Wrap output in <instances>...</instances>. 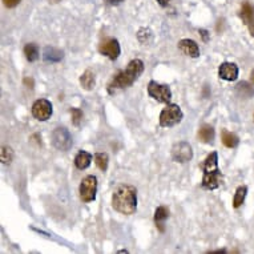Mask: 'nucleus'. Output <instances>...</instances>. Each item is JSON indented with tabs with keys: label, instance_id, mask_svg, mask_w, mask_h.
<instances>
[{
	"label": "nucleus",
	"instance_id": "obj_1",
	"mask_svg": "<svg viewBox=\"0 0 254 254\" xmlns=\"http://www.w3.org/2000/svg\"><path fill=\"white\" fill-rule=\"evenodd\" d=\"M112 206L116 212L129 216L137 209V190L132 185H120L113 192Z\"/></svg>",
	"mask_w": 254,
	"mask_h": 254
},
{
	"label": "nucleus",
	"instance_id": "obj_2",
	"mask_svg": "<svg viewBox=\"0 0 254 254\" xmlns=\"http://www.w3.org/2000/svg\"><path fill=\"white\" fill-rule=\"evenodd\" d=\"M142 72H144V63L140 59H134L129 62L128 67L125 68L124 71L119 72L112 79L111 84L108 85L109 93H112L116 89H123V88L133 85V83L141 76Z\"/></svg>",
	"mask_w": 254,
	"mask_h": 254
},
{
	"label": "nucleus",
	"instance_id": "obj_3",
	"mask_svg": "<svg viewBox=\"0 0 254 254\" xmlns=\"http://www.w3.org/2000/svg\"><path fill=\"white\" fill-rule=\"evenodd\" d=\"M201 169L204 172L202 176V188L208 190H214L220 187L222 181V173L218 168V154L217 152H212L205 161L201 164Z\"/></svg>",
	"mask_w": 254,
	"mask_h": 254
},
{
	"label": "nucleus",
	"instance_id": "obj_4",
	"mask_svg": "<svg viewBox=\"0 0 254 254\" xmlns=\"http://www.w3.org/2000/svg\"><path fill=\"white\" fill-rule=\"evenodd\" d=\"M183 111L177 104H169L160 113V125L164 128L175 127L183 120Z\"/></svg>",
	"mask_w": 254,
	"mask_h": 254
},
{
	"label": "nucleus",
	"instance_id": "obj_5",
	"mask_svg": "<svg viewBox=\"0 0 254 254\" xmlns=\"http://www.w3.org/2000/svg\"><path fill=\"white\" fill-rule=\"evenodd\" d=\"M51 138H52V144H54L55 148L59 150H63V152L71 149L72 144H73L71 133L68 132V129L63 128V127L56 128V129L52 132Z\"/></svg>",
	"mask_w": 254,
	"mask_h": 254
},
{
	"label": "nucleus",
	"instance_id": "obj_6",
	"mask_svg": "<svg viewBox=\"0 0 254 254\" xmlns=\"http://www.w3.org/2000/svg\"><path fill=\"white\" fill-rule=\"evenodd\" d=\"M97 179L95 176H87L80 184V197L84 202H92L96 200Z\"/></svg>",
	"mask_w": 254,
	"mask_h": 254
},
{
	"label": "nucleus",
	"instance_id": "obj_7",
	"mask_svg": "<svg viewBox=\"0 0 254 254\" xmlns=\"http://www.w3.org/2000/svg\"><path fill=\"white\" fill-rule=\"evenodd\" d=\"M148 95L158 103H169L172 99V91L168 85H161L156 81H150L148 84Z\"/></svg>",
	"mask_w": 254,
	"mask_h": 254
},
{
	"label": "nucleus",
	"instance_id": "obj_8",
	"mask_svg": "<svg viewBox=\"0 0 254 254\" xmlns=\"http://www.w3.org/2000/svg\"><path fill=\"white\" fill-rule=\"evenodd\" d=\"M193 157L192 146L189 145L187 141L177 142L172 148V158L175 160L176 163H188L190 161Z\"/></svg>",
	"mask_w": 254,
	"mask_h": 254
},
{
	"label": "nucleus",
	"instance_id": "obj_9",
	"mask_svg": "<svg viewBox=\"0 0 254 254\" xmlns=\"http://www.w3.org/2000/svg\"><path fill=\"white\" fill-rule=\"evenodd\" d=\"M32 116L39 121H47L52 116V104L47 99H40L32 105Z\"/></svg>",
	"mask_w": 254,
	"mask_h": 254
},
{
	"label": "nucleus",
	"instance_id": "obj_10",
	"mask_svg": "<svg viewBox=\"0 0 254 254\" xmlns=\"http://www.w3.org/2000/svg\"><path fill=\"white\" fill-rule=\"evenodd\" d=\"M99 52L101 55L107 56L108 59H111V60H116L120 56V44H119L116 39H105V40H103L100 43V46H99Z\"/></svg>",
	"mask_w": 254,
	"mask_h": 254
},
{
	"label": "nucleus",
	"instance_id": "obj_11",
	"mask_svg": "<svg viewBox=\"0 0 254 254\" xmlns=\"http://www.w3.org/2000/svg\"><path fill=\"white\" fill-rule=\"evenodd\" d=\"M218 76L226 81H234L238 77V67L234 63H222L218 68Z\"/></svg>",
	"mask_w": 254,
	"mask_h": 254
},
{
	"label": "nucleus",
	"instance_id": "obj_12",
	"mask_svg": "<svg viewBox=\"0 0 254 254\" xmlns=\"http://www.w3.org/2000/svg\"><path fill=\"white\" fill-rule=\"evenodd\" d=\"M179 50L189 58H198L200 56V47L194 40H190V39L180 40Z\"/></svg>",
	"mask_w": 254,
	"mask_h": 254
},
{
	"label": "nucleus",
	"instance_id": "obj_13",
	"mask_svg": "<svg viewBox=\"0 0 254 254\" xmlns=\"http://www.w3.org/2000/svg\"><path fill=\"white\" fill-rule=\"evenodd\" d=\"M169 217V209L167 206H158L154 212V222L156 225L160 229V232H164L165 228H164V224H165V220Z\"/></svg>",
	"mask_w": 254,
	"mask_h": 254
},
{
	"label": "nucleus",
	"instance_id": "obj_14",
	"mask_svg": "<svg viewBox=\"0 0 254 254\" xmlns=\"http://www.w3.org/2000/svg\"><path fill=\"white\" fill-rule=\"evenodd\" d=\"M92 161V154L85 152V150H80L79 153L76 154L75 157V165L77 169H87L89 165H91Z\"/></svg>",
	"mask_w": 254,
	"mask_h": 254
},
{
	"label": "nucleus",
	"instance_id": "obj_15",
	"mask_svg": "<svg viewBox=\"0 0 254 254\" xmlns=\"http://www.w3.org/2000/svg\"><path fill=\"white\" fill-rule=\"evenodd\" d=\"M240 16H241L244 24H249L250 21L254 19V5L250 4L249 1H245L244 4L241 5V12H240Z\"/></svg>",
	"mask_w": 254,
	"mask_h": 254
},
{
	"label": "nucleus",
	"instance_id": "obj_16",
	"mask_svg": "<svg viewBox=\"0 0 254 254\" xmlns=\"http://www.w3.org/2000/svg\"><path fill=\"white\" fill-rule=\"evenodd\" d=\"M63 56L64 55H63L62 51L52 48V47H47L44 50V55H43L44 60L48 63H59L63 59Z\"/></svg>",
	"mask_w": 254,
	"mask_h": 254
},
{
	"label": "nucleus",
	"instance_id": "obj_17",
	"mask_svg": "<svg viewBox=\"0 0 254 254\" xmlns=\"http://www.w3.org/2000/svg\"><path fill=\"white\" fill-rule=\"evenodd\" d=\"M198 137H200L201 141L206 142V144L213 142V140H214V129H213L212 125H202L200 128V132H198Z\"/></svg>",
	"mask_w": 254,
	"mask_h": 254
},
{
	"label": "nucleus",
	"instance_id": "obj_18",
	"mask_svg": "<svg viewBox=\"0 0 254 254\" xmlns=\"http://www.w3.org/2000/svg\"><path fill=\"white\" fill-rule=\"evenodd\" d=\"M95 75H93V72L91 71H85L83 75L80 76V84H81V87L85 89V91H91L95 87Z\"/></svg>",
	"mask_w": 254,
	"mask_h": 254
},
{
	"label": "nucleus",
	"instance_id": "obj_19",
	"mask_svg": "<svg viewBox=\"0 0 254 254\" xmlns=\"http://www.w3.org/2000/svg\"><path fill=\"white\" fill-rule=\"evenodd\" d=\"M221 138H222V144L226 146V148H236L238 145V137L232 132H228L226 129L222 130V134H221Z\"/></svg>",
	"mask_w": 254,
	"mask_h": 254
},
{
	"label": "nucleus",
	"instance_id": "obj_20",
	"mask_svg": "<svg viewBox=\"0 0 254 254\" xmlns=\"http://www.w3.org/2000/svg\"><path fill=\"white\" fill-rule=\"evenodd\" d=\"M24 55L28 62H36L39 59V47L34 43H29L24 47Z\"/></svg>",
	"mask_w": 254,
	"mask_h": 254
},
{
	"label": "nucleus",
	"instance_id": "obj_21",
	"mask_svg": "<svg viewBox=\"0 0 254 254\" xmlns=\"http://www.w3.org/2000/svg\"><path fill=\"white\" fill-rule=\"evenodd\" d=\"M246 193H248V187H238L236 193H234V197H233V206L236 209L240 208L242 204H244V201H245V197H246Z\"/></svg>",
	"mask_w": 254,
	"mask_h": 254
},
{
	"label": "nucleus",
	"instance_id": "obj_22",
	"mask_svg": "<svg viewBox=\"0 0 254 254\" xmlns=\"http://www.w3.org/2000/svg\"><path fill=\"white\" fill-rule=\"evenodd\" d=\"M95 163L99 167V169L103 172H105L108 169V163H109V158L108 154L107 153H96L95 154Z\"/></svg>",
	"mask_w": 254,
	"mask_h": 254
},
{
	"label": "nucleus",
	"instance_id": "obj_23",
	"mask_svg": "<svg viewBox=\"0 0 254 254\" xmlns=\"http://www.w3.org/2000/svg\"><path fill=\"white\" fill-rule=\"evenodd\" d=\"M137 38L138 42L141 43V44H148L150 42V39H152V31L148 28H141L138 31Z\"/></svg>",
	"mask_w": 254,
	"mask_h": 254
},
{
	"label": "nucleus",
	"instance_id": "obj_24",
	"mask_svg": "<svg viewBox=\"0 0 254 254\" xmlns=\"http://www.w3.org/2000/svg\"><path fill=\"white\" fill-rule=\"evenodd\" d=\"M13 158V150L9 146H3L1 148V163L9 164Z\"/></svg>",
	"mask_w": 254,
	"mask_h": 254
},
{
	"label": "nucleus",
	"instance_id": "obj_25",
	"mask_svg": "<svg viewBox=\"0 0 254 254\" xmlns=\"http://www.w3.org/2000/svg\"><path fill=\"white\" fill-rule=\"evenodd\" d=\"M72 115V124L76 125V127H79L80 121L83 119V112H81V109L79 108H73L71 111Z\"/></svg>",
	"mask_w": 254,
	"mask_h": 254
},
{
	"label": "nucleus",
	"instance_id": "obj_26",
	"mask_svg": "<svg viewBox=\"0 0 254 254\" xmlns=\"http://www.w3.org/2000/svg\"><path fill=\"white\" fill-rule=\"evenodd\" d=\"M20 1L21 0H3V3L7 8H15Z\"/></svg>",
	"mask_w": 254,
	"mask_h": 254
},
{
	"label": "nucleus",
	"instance_id": "obj_27",
	"mask_svg": "<svg viewBox=\"0 0 254 254\" xmlns=\"http://www.w3.org/2000/svg\"><path fill=\"white\" fill-rule=\"evenodd\" d=\"M104 1L108 5H119V4H121L124 0H104Z\"/></svg>",
	"mask_w": 254,
	"mask_h": 254
},
{
	"label": "nucleus",
	"instance_id": "obj_28",
	"mask_svg": "<svg viewBox=\"0 0 254 254\" xmlns=\"http://www.w3.org/2000/svg\"><path fill=\"white\" fill-rule=\"evenodd\" d=\"M248 27H249L250 35H252V36H253V38H254V19L252 21H250L249 24H248Z\"/></svg>",
	"mask_w": 254,
	"mask_h": 254
},
{
	"label": "nucleus",
	"instance_id": "obj_29",
	"mask_svg": "<svg viewBox=\"0 0 254 254\" xmlns=\"http://www.w3.org/2000/svg\"><path fill=\"white\" fill-rule=\"evenodd\" d=\"M169 1H171V0H157V3L161 5V7H167V5L169 4Z\"/></svg>",
	"mask_w": 254,
	"mask_h": 254
},
{
	"label": "nucleus",
	"instance_id": "obj_30",
	"mask_svg": "<svg viewBox=\"0 0 254 254\" xmlns=\"http://www.w3.org/2000/svg\"><path fill=\"white\" fill-rule=\"evenodd\" d=\"M200 34L202 35V38H204L205 42H208V31H205V29H200Z\"/></svg>",
	"mask_w": 254,
	"mask_h": 254
},
{
	"label": "nucleus",
	"instance_id": "obj_31",
	"mask_svg": "<svg viewBox=\"0 0 254 254\" xmlns=\"http://www.w3.org/2000/svg\"><path fill=\"white\" fill-rule=\"evenodd\" d=\"M250 81L254 84V69L252 71V73H250Z\"/></svg>",
	"mask_w": 254,
	"mask_h": 254
}]
</instances>
